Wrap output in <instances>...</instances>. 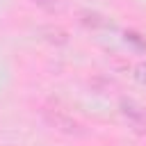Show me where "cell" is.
<instances>
[{"mask_svg": "<svg viewBox=\"0 0 146 146\" xmlns=\"http://www.w3.org/2000/svg\"><path fill=\"white\" fill-rule=\"evenodd\" d=\"M121 107H123L125 119H128L132 125H146V112H144V107H139V105H135V103H123Z\"/></svg>", "mask_w": 146, "mask_h": 146, "instance_id": "1", "label": "cell"}, {"mask_svg": "<svg viewBox=\"0 0 146 146\" xmlns=\"http://www.w3.org/2000/svg\"><path fill=\"white\" fill-rule=\"evenodd\" d=\"M50 121H52L57 128H62V130H68V132H73V130L78 128V123H75V121H71V119H64L62 114H55Z\"/></svg>", "mask_w": 146, "mask_h": 146, "instance_id": "2", "label": "cell"}, {"mask_svg": "<svg viewBox=\"0 0 146 146\" xmlns=\"http://www.w3.org/2000/svg\"><path fill=\"white\" fill-rule=\"evenodd\" d=\"M135 78H137L139 82H144V84H146V62H141V64L135 68Z\"/></svg>", "mask_w": 146, "mask_h": 146, "instance_id": "3", "label": "cell"}]
</instances>
